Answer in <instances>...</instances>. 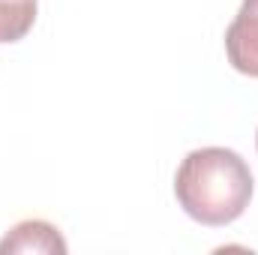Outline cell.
Here are the masks:
<instances>
[{"label": "cell", "mask_w": 258, "mask_h": 255, "mask_svg": "<svg viewBox=\"0 0 258 255\" xmlns=\"http://www.w3.org/2000/svg\"><path fill=\"white\" fill-rule=\"evenodd\" d=\"M252 189L255 180L246 159L228 147L192 150L174 174V195L180 207L186 216L210 228L240 219L249 207Z\"/></svg>", "instance_id": "6da1fadb"}, {"label": "cell", "mask_w": 258, "mask_h": 255, "mask_svg": "<svg viewBox=\"0 0 258 255\" xmlns=\"http://www.w3.org/2000/svg\"><path fill=\"white\" fill-rule=\"evenodd\" d=\"M225 54L237 72L258 78V0H243L225 30Z\"/></svg>", "instance_id": "7a4b0ae2"}, {"label": "cell", "mask_w": 258, "mask_h": 255, "mask_svg": "<svg viewBox=\"0 0 258 255\" xmlns=\"http://www.w3.org/2000/svg\"><path fill=\"white\" fill-rule=\"evenodd\" d=\"M6 252H66V240L51 222L27 219L0 240V255Z\"/></svg>", "instance_id": "3957f363"}, {"label": "cell", "mask_w": 258, "mask_h": 255, "mask_svg": "<svg viewBox=\"0 0 258 255\" xmlns=\"http://www.w3.org/2000/svg\"><path fill=\"white\" fill-rule=\"evenodd\" d=\"M36 21V0H0V42H18Z\"/></svg>", "instance_id": "277c9868"}, {"label": "cell", "mask_w": 258, "mask_h": 255, "mask_svg": "<svg viewBox=\"0 0 258 255\" xmlns=\"http://www.w3.org/2000/svg\"><path fill=\"white\" fill-rule=\"evenodd\" d=\"M255 147H258V135H255Z\"/></svg>", "instance_id": "5b68a950"}]
</instances>
